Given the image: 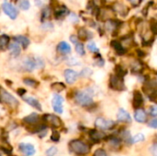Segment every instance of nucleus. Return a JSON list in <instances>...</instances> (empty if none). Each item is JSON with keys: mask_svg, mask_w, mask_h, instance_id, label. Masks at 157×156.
<instances>
[{"mask_svg": "<svg viewBox=\"0 0 157 156\" xmlns=\"http://www.w3.org/2000/svg\"><path fill=\"white\" fill-rule=\"evenodd\" d=\"M69 150L77 155H86L90 152V147L80 140H73L69 143Z\"/></svg>", "mask_w": 157, "mask_h": 156, "instance_id": "obj_1", "label": "nucleus"}, {"mask_svg": "<svg viewBox=\"0 0 157 156\" xmlns=\"http://www.w3.org/2000/svg\"><path fill=\"white\" fill-rule=\"evenodd\" d=\"M92 92L91 90H84V91H78L75 95V102L83 107L90 106L93 103V97H92Z\"/></svg>", "mask_w": 157, "mask_h": 156, "instance_id": "obj_2", "label": "nucleus"}, {"mask_svg": "<svg viewBox=\"0 0 157 156\" xmlns=\"http://www.w3.org/2000/svg\"><path fill=\"white\" fill-rule=\"evenodd\" d=\"M0 102L6 105L12 109H16L19 105L17 99L3 88H1L0 90Z\"/></svg>", "mask_w": 157, "mask_h": 156, "instance_id": "obj_3", "label": "nucleus"}, {"mask_svg": "<svg viewBox=\"0 0 157 156\" xmlns=\"http://www.w3.org/2000/svg\"><path fill=\"white\" fill-rule=\"evenodd\" d=\"M115 17H116V13L111 6H104L101 8L98 9L97 17L100 21L106 22L111 19H115Z\"/></svg>", "mask_w": 157, "mask_h": 156, "instance_id": "obj_4", "label": "nucleus"}, {"mask_svg": "<svg viewBox=\"0 0 157 156\" xmlns=\"http://www.w3.org/2000/svg\"><path fill=\"white\" fill-rule=\"evenodd\" d=\"M41 120L46 126H50L53 129H58L63 126V121L61 119L53 114H45L42 116Z\"/></svg>", "mask_w": 157, "mask_h": 156, "instance_id": "obj_5", "label": "nucleus"}, {"mask_svg": "<svg viewBox=\"0 0 157 156\" xmlns=\"http://www.w3.org/2000/svg\"><path fill=\"white\" fill-rule=\"evenodd\" d=\"M121 23L122 22L118 20L117 18L106 21L104 24V29H105V31H107L112 35H116L119 33V29H120Z\"/></svg>", "mask_w": 157, "mask_h": 156, "instance_id": "obj_6", "label": "nucleus"}, {"mask_svg": "<svg viewBox=\"0 0 157 156\" xmlns=\"http://www.w3.org/2000/svg\"><path fill=\"white\" fill-rule=\"evenodd\" d=\"M42 121V120L40 119V115L38 113H31L28 116H26L23 120H22V122L28 126L29 128H31V127H34L36 125H39L40 124Z\"/></svg>", "mask_w": 157, "mask_h": 156, "instance_id": "obj_7", "label": "nucleus"}, {"mask_svg": "<svg viewBox=\"0 0 157 156\" xmlns=\"http://www.w3.org/2000/svg\"><path fill=\"white\" fill-rule=\"evenodd\" d=\"M111 6H112L113 10L115 11L116 15H119L121 17H127L130 12V8L125 4L119 2V1H115L114 3H112Z\"/></svg>", "mask_w": 157, "mask_h": 156, "instance_id": "obj_8", "label": "nucleus"}, {"mask_svg": "<svg viewBox=\"0 0 157 156\" xmlns=\"http://www.w3.org/2000/svg\"><path fill=\"white\" fill-rule=\"evenodd\" d=\"M109 86L114 90H124L125 85L123 82V78L118 76L117 74H112L109 78Z\"/></svg>", "mask_w": 157, "mask_h": 156, "instance_id": "obj_9", "label": "nucleus"}, {"mask_svg": "<svg viewBox=\"0 0 157 156\" xmlns=\"http://www.w3.org/2000/svg\"><path fill=\"white\" fill-rule=\"evenodd\" d=\"M114 125H115V122L113 120H105L103 118H98L95 121V126L103 131L111 130L112 128H114Z\"/></svg>", "mask_w": 157, "mask_h": 156, "instance_id": "obj_10", "label": "nucleus"}, {"mask_svg": "<svg viewBox=\"0 0 157 156\" xmlns=\"http://www.w3.org/2000/svg\"><path fill=\"white\" fill-rule=\"evenodd\" d=\"M18 150L23 156H33L36 153V149L31 143H21L18 144Z\"/></svg>", "mask_w": 157, "mask_h": 156, "instance_id": "obj_11", "label": "nucleus"}, {"mask_svg": "<svg viewBox=\"0 0 157 156\" xmlns=\"http://www.w3.org/2000/svg\"><path fill=\"white\" fill-rule=\"evenodd\" d=\"M63 97L62 96H60L58 94L53 96V97L52 99V106L53 110L56 113H59V114L63 113Z\"/></svg>", "mask_w": 157, "mask_h": 156, "instance_id": "obj_12", "label": "nucleus"}, {"mask_svg": "<svg viewBox=\"0 0 157 156\" xmlns=\"http://www.w3.org/2000/svg\"><path fill=\"white\" fill-rule=\"evenodd\" d=\"M2 8H3V10H4V12H5L11 19H15V18L17 17L18 12H17V8H16L13 5H11L10 3L5 2V3L2 5Z\"/></svg>", "mask_w": 157, "mask_h": 156, "instance_id": "obj_13", "label": "nucleus"}, {"mask_svg": "<svg viewBox=\"0 0 157 156\" xmlns=\"http://www.w3.org/2000/svg\"><path fill=\"white\" fill-rule=\"evenodd\" d=\"M22 65H23V68L28 72H32L37 68L35 58L31 56H27L26 58H24L22 62Z\"/></svg>", "mask_w": 157, "mask_h": 156, "instance_id": "obj_14", "label": "nucleus"}, {"mask_svg": "<svg viewBox=\"0 0 157 156\" xmlns=\"http://www.w3.org/2000/svg\"><path fill=\"white\" fill-rule=\"evenodd\" d=\"M22 99H23L28 105H29L30 107L36 108V109L39 110V111H41V109H42V108H41V104L40 103V101H39L37 98H35V97H31V96H28V97L24 96V97H22Z\"/></svg>", "mask_w": 157, "mask_h": 156, "instance_id": "obj_15", "label": "nucleus"}, {"mask_svg": "<svg viewBox=\"0 0 157 156\" xmlns=\"http://www.w3.org/2000/svg\"><path fill=\"white\" fill-rule=\"evenodd\" d=\"M120 42H121V44L122 45V47L125 50H127L129 48H132L134 45V43H135L133 36L132 34H128L126 36H122L121 39L120 40Z\"/></svg>", "mask_w": 157, "mask_h": 156, "instance_id": "obj_16", "label": "nucleus"}, {"mask_svg": "<svg viewBox=\"0 0 157 156\" xmlns=\"http://www.w3.org/2000/svg\"><path fill=\"white\" fill-rule=\"evenodd\" d=\"M63 74H64V79H65L66 83L69 85H73L76 81L77 76H78L77 73L72 69H66L64 71Z\"/></svg>", "mask_w": 157, "mask_h": 156, "instance_id": "obj_17", "label": "nucleus"}, {"mask_svg": "<svg viewBox=\"0 0 157 156\" xmlns=\"http://www.w3.org/2000/svg\"><path fill=\"white\" fill-rule=\"evenodd\" d=\"M54 14H55V17L57 19H61V18H63L66 15H69L70 13L65 6L57 5L54 9Z\"/></svg>", "mask_w": 157, "mask_h": 156, "instance_id": "obj_18", "label": "nucleus"}, {"mask_svg": "<svg viewBox=\"0 0 157 156\" xmlns=\"http://www.w3.org/2000/svg\"><path fill=\"white\" fill-rule=\"evenodd\" d=\"M133 107L135 108H140L144 105V97L140 91L136 90L133 92Z\"/></svg>", "mask_w": 157, "mask_h": 156, "instance_id": "obj_19", "label": "nucleus"}, {"mask_svg": "<svg viewBox=\"0 0 157 156\" xmlns=\"http://www.w3.org/2000/svg\"><path fill=\"white\" fill-rule=\"evenodd\" d=\"M117 119H118V120H120L121 122H126V123H130L132 121L130 114L124 108L119 109V112L117 114Z\"/></svg>", "mask_w": 157, "mask_h": 156, "instance_id": "obj_20", "label": "nucleus"}, {"mask_svg": "<svg viewBox=\"0 0 157 156\" xmlns=\"http://www.w3.org/2000/svg\"><path fill=\"white\" fill-rule=\"evenodd\" d=\"M57 51L62 55L69 54L71 52V46L65 41H61L57 45Z\"/></svg>", "mask_w": 157, "mask_h": 156, "instance_id": "obj_21", "label": "nucleus"}, {"mask_svg": "<svg viewBox=\"0 0 157 156\" xmlns=\"http://www.w3.org/2000/svg\"><path fill=\"white\" fill-rule=\"evenodd\" d=\"M8 49H9V51H10L11 56L14 57V58L17 57V56L20 54V52H21V47H20V45H19L18 43H17L16 41H13L12 43H10L9 46H8Z\"/></svg>", "mask_w": 157, "mask_h": 156, "instance_id": "obj_22", "label": "nucleus"}, {"mask_svg": "<svg viewBox=\"0 0 157 156\" xmlns=\"http://www.w3.org/2000/svg\"><path fill=\"white\" fill-rule=\"evenodd\" d=\"M134 118H135V120L140 123H144L147 121V114L143 108H139L135 111Z\"/></svg>", "mask_w": 157, "mask_h": 156, "instance_id": "obj_23", "label": "nucleus"}, {"mask_svg": "<svg viewBox=\"0 0 157 156\" xmlns=\"http://www.w3.org/2000/svg\"><path fill=\"white\" fill-rule=\"evenodd\" d=\"M77 37H78L79 40H87L91 39L92 33H91L89 30H87L86 28L82 27V28H80V29H78V31H77Z\"/></svg>", "mask_w": 157, "mask_h": 156, "instance_id": "obj_24", "label": "nucleus"}, {"mask_svg": "<svg viewBox=\"0 0 157 156\" xmlns=\"http://www.w3.org/2000/svg\"><path fill=\"white\" fill-rule=\"evenodd\" d=\"M14 41L18 43L23 49H27L28 46L29 45V38H27L26 36H23V35H18V36L14 37Z\"/></svg>", "mask_w": 157, "mask_h": 156, "instance_id": "obj_25", "label": "nucleus"}, {"mask_svg": "<svg viewBox=\"0 0 157 156\" xmlns=\"http://www.w3.org/2000/svg\"><path fill=\"white\" fill-rule=\"evenodd\" d=\"M91 140H93L94 142H100L104 139H106V134L102 131H97V130H93L90 131L89 133Z\"/></svg>", "mask_w": 157, "mask_h": 156, "instance_id": "obj_26", "label": "nucleus"}, {"mask_svg": "<svg viewBox=\"0 0 157 156\" xmlns=\"http://www.w3.org/2000/svg\"><path fill=\"white\" fill-rule=\"evenodd\" d=\"M111 47L115 50V51L118 53V54H120V55H122V54H124L125 52H126V50L122 47V45L121 44V42H120V40H113L112 41H111Z\"/></svg>", "mask_w": 157, "mask_h": 156, "instance_id": "obj_27", "label": "nucleus"}, {"mask_svg": "<svg viewBox=\"0 0 157 156\" xmlns=\"http://www.w3.org/2000/svg\"><path fill=\"white\" fill-rule=\"evenodd\" d=\"M10 44V39L7 35H1L0 36V51H6Z\"/></svg>", "mask_w": 157, "mask_h": 156, "instance_id": "obj_28", "label": "nucleus"}, {"mask_svg": "<svg viewBox=\"0 0 157 156\" xmlns=\"http://www.w3.org/2000/svg\"><path fill=\"white\" fill-rule=\"evenodd\" d=\"M108 145L111 150H118L121 145V141L116 137H113L108 141Z\"/></svg>", "mask_w": 157, "mask_h": 156, "instance_id": "obj_29", "label": "nucleus"}, {"mask_svg": "<svg viewBox=\"0 0 157 156\" xmlns=\"http://www.w3.org/2000/svg\"><path fill=\"white\" fill-rule=\"evenodd\" d=\"M51 88L53 91H55L57 93H60V92H62V91H63L65 89V85L63 83H62V82H54V83H52L51 85Z\"/></svg>", "mask_w": 157, "mask_h": 156, "instance_id": "obj_30", "label": "nucleus"}, {"mask_svg": "<svg viewBox=\"0 0 157 156\" xmlns=\"http://www.w3.org/2000/svg\"><path fill=\"white\" fill-rule=\"evenodd\" d=\"M23 83L28 86L29 87H31V88H36L38 86H39V82L33 78H30V77H26L23 79Z\"/></svg>", "mask_w": 157, "mask_h": 156, "instance_id": "obj_31", "label": "nucleus"}, {"mask_svg": "<svg viewBox=\"0 0 157 156\" xmlns=\"http://www.w3.org/2000/svg\"><path fill=\"white\" fill-rule=\"evenodd\" d=\"M52 16V9L49 6H46L42 9V13H41V19L43 21L49 19Z\"/></svg>", "mask_w": 157, "mask_h": 156, "instance_id": "obj_32", "label": "nucleus"}, {"mask_svg": "<svg viewBox=\"0 0 157 156\" xmlns=\"http://www.w3.org/2000/svg\"><path fill=\"white\" fill-rule=\"evenodd\" d=\"M18 6L22 10H28L30 7V3L29 0H19L18 1Z\"/></svg>", "mask_w": 157, "mask_h": 156, "instance_id": "obj_33", "label": "nucleus"}, {"mask_svg": "<svg viewBox=\"0 0 157 156\" xmlns=\"http://www.w3.org/2000/svg\"><path fill=\"white\" fill-rule=\"evenodd\" d=\"M132 72L134 73H140L142 70H143V65H142V63H140V62H138V61H136V62H134L133 63H132Z\"/></svg>", "mask_w": 157, "mask_h": 156, "instance_id": "obj_34", "label": "nucleus"}, {"mask_svg": "<svg viewBox=\"0 0 157 156\" xmlns=\"http://www.w3.org/2000/svg\"><path fill=\"white\" fill-rule=\"evenodd\" d=\"M75 51L79 54V55H81V56H83V55H85V47H84V44L83 43H81V42H78L77 44H75Z\"/></svg>", "mask_w": 157, "mask_h": 156, "instance_id": "obj_35", "label": "nucleus"}, {"mask_svg": "<svg viewBox=\"0 0 157 156\" xmlns=\"http://www.w3.org/2000/svg\"><path fill=\"white\" fill-rule=\"evenodd\" d=\"M87 49L91 52H95V53H98V47H97V45H96V43L94 41H89L88 42Z\"/></svg>", "mask_w": 157, "mask_h": 156, "instance_id": "obj_36", "label": "nucleus"}, {"mask_svg": "<svg viewBox=\"0 0 157 156\" xmlns=\"http://www.w3.org/2000/svg\"><path fill=\"white\" fill-rule=\"evenodd\" d=\"M115 72H116V74H117L118 76L122 77V78H123V76H124V75L126 74V73H127V71H126V70H124V69H123L121 66H120V65L116 66Z\"/></svg>", "mask_w": 157, "mask_h": 156, "instance_id": "obj_37", "label": "nucleus"}, {"mask_svg": "<svg viewBox=\"0 0 157 156\" xmlns=\"http://www.w3.org/2000/svg\"><path fill=\"white\" fill-rule=\"evenodd\" d=\"M91 74H92V70L90 68H87V67L84 68L80 73L81 77H89V76H91Z\"/></svg>", "mask_w": 157, "mask_h": 156, "instance_id": "obj_38", "label": "nucleus"}, {"mask_svg": "<svg viewBox=\"0 0 157 156\" xmlns=\"http://www.w3.org/2000/svg\"><path fill=\"white\" fill-rule=\"evenodd\" d=\"M57 153H58V149L55 146H52L46 151V156H55Z\"/></svg>", "mask_w": 157, "mask_h": 156, "instance_id": "obj_39", "label": "nucleus"}, {"mask_svg": "<svg viewBox=\"0 0 157 156\" xmlns=\"http://www.w3.org/2000/svg\"><path fill=\"white\" fill-rule=\"evenodd\" d=\"M144 140V135L143 133H138V134H136V135L132 139V143H137L143 142Z\"/></svg>", "mask_w": 157, "mask_h": 156, "instance_id": "obj_40", "label": "nucleus"}, {"mask_svg": "<svg viewBox=\"0 0 157 156\" xmlns=\"http://www.w3.org/2000/svg\"><path fill=\"white\" fill-rule=\"evenodd\" d=\"M35 61H36V66H37V68H39V69H43L44 68L45 63H44V61L40 57H36L35 58Z\"/></svg>", "mask_w": 157, "mask_h": 156, "instance_id": "obj_41", "label": "nucleus"}, {"mask_svg": "<svg viewBox=\"0 0 157 156\" xmlns=\"http://www.w3.org/2000/svg\"><path fill=\"white\" fill-rule=\"evenodd\" d=\"M121 138L125 141V142H130L131 141V134H130V131H123L121 132Z\"/></svg>", "mask_w": 157, "mask_h": 156, "instance_id": "obj_42", "label": "nucleus"}, {"mask_svg": "<svg viewBox=\"0 0 157 156\" xmlns=\"http://www.w3.org/2000/svg\"><path fill=\"white\" fill-rule=\"evenodd\" d=\"M59 140H60V133L57 131H53L51 135V141L57 143V142H59Z\"/></svg>", "mask_w": 157, "mask_h": 156, "instance_id": "obj_43", "label": "nucleus"}, {"mask_svg": "<svg viewBox=\"0 0 157 156\" xmlns=\"http://www.w3.org/2000/svg\"><path fill=\"white\" fill-rule=\"evenodd\" d=\"M69 19L73 23H77L78 22V17H77V15L75 13H73V12L69 14Z\"/></svg>", "mask_w": 157, "mask_h": 156, "instance_id": "obj_44", "label": "nucleus"}, {"mask_svg": "<svg viewBox=\"0 0 157 156\" xmlns=\"http://www.w3.org/2000/svg\"><path fill=\"white\" fill-rule=\"evenodd\" d=\"M126 1L129 4H131L132 6H139L143 2V0H126Z\"/></svg>", "mask_w": 157, "mask_h": 156, "instance_id": "obj_45", "label": "nucleus"}, {"mask_svg": "<svg viewBox=\"0 0 157 156\" xmlns=\"http://www.w3.org/2000/svg\"><path fill=\"white\" fill-rule=\"evenodd\" d=\"M42 29L45 30H51L53 29V25L51 22H44L42 25Z\"/></svg>", "mask_w": 157, "mask_h": 156, "instance_id": "obj_46", "label": "nucleus"}, {"mask_svg": "<svg viewBox=\"0 0 157 156\" xmlns=\"http://www.w3.org/2000/svg\"><path fill=\"white\" fill-rule=\"evenodd\" d=\"M94 156H108L107 155V153L104 149H98L95 154H94Z\"/></svg>", "mask_w": 157, "mask_h": 156, "instance_id": "obj_47", "label": "nucleus"}, {"mask_svg": "<svg viewBox=\"0 0 157 156\" xmlns=\"http://www.w3.org/2000/svg\"><path fill=\"white\" fill-rule=\"evenodd\" d=\"M150 115L153 117H157V105L155 106H152L149 109Z\"/></svg>", "mask_w": 157, "mask_h": 156, "instance_id": "obj_48", "label": "nucleus"}, {"mask_svg": "<svg viewBox=\"0 0 157 156\" xmlns=\"http://www.w3.org/2000/svg\"><path fill=\"white\" fill-rule=\"evenodd\" d=\"M150 128L153 129H157V119H153L152 120H150V122L148 123Z\"/></svg>", "mask_w": 157, "mask_h": 156, "instance_id": "obj_49", "label": "nucleus"}, {"mask_svg": "<svg viewBox=\"0 0 157 156\" xmlns=\"http://www.w3.org/2000/svg\"><path fill=\"white\" fill-rule=\"evenodd\" d=\"M67 63H68V64H70V65H75V64H76L78 62H77V59L72 57V58L68 59V62H67Z\"/></svg>", "mask_w": 157, "mask_h": 156, "instance_id": "obj_50", "label": "nucleus"}, {"mask_svg": "<svg viewBox=\"0 0 157 156\" xmlns=\"http://www.w3.org/2000/svg\"><path fill=\"white\" fill-rule=\"evenodd\" d=\"M26 89L25 88H18L17 89V95L19 96V97H24L25 96V94H26Z\"/></svg>", "mask_w": 157, "mask_h": 156, "instance_id": "obj_51", "label": "nucleus"}, {"mask_svg": "<svg viewBox=\"0 0 157 156\" xmlns=\"http://www.w3.org/2000/svg\"><path fill=\"white\" fill-rule=\"evenodd\" d=\"M78 37L76 36V35H72L71 37H70V40L73 42V43H75V44H77L78 43Z\"/></svg>", "mask_w": 157, "mask_h": 156, "instance_id": "obj_52", "label": "nucleus"}, {"mask_svg": "<svg viewBox=\"0 0 157 156\" xmlns=\"http://www.w3.org/2000/svg\"><path fill=\"white\" fill-rule=\"evenodd\" d=\"M152 154H153V156H157V143H155L152 147Z\"/></svg>", "mask_w": 157, "mask_h": 156, "instance_id": "obj_53", "label": "nucleus"}, {"mask_svg": "<svg viewBox=\"0 0 157 156\" xmlns=\"http://www.w3.org/2000/svg\"><path fill=\"white\" fill-rule=\"evenodd\" d=\"M97 64H98V66H103V65H104V61H103L102 59H99V60L98 59V60H97Z\"/></svg>", "mask_w": 157, "mask_h": 156, "instance_id": "obj_54", "label": "nucleus"}, {"mask_svg": "<svg viewBox=\"0 0 157 156\" xmlns=\"http://www.w3.org/2000/svg\"><path fill=\"white\" fill-rule=\"evenodd\" d=\"M137 53H138L139 57H144V56L145 55L144 52L143 51H141V50H138V51H137Z\"/></svg>", "mask_w": 157, "mask_h": 156, "instance_id": "obj_55", "label": "nucleus"}, {"mask_svg": "<svg viewBox=\"0 0 157 156\" xmlns=\"http://www.w3.org/2000/svg\"><path fill=\"white\" fill-rule=\"evenodd\" d=\"M104 1H105V2H113V3H114L116 0H104Z\"/></svg>", "mask_w": 157, "mask_h": 156, "instance_id": "obj_56", "label": "nucleus"}, {"mask_svg": "<svg viewBox=\"0 0 157 156\" xmlns=\"http://www.w3.org/2000/svg\"><path fill=\"white\" fill-rule=\"evenodd\" d=\"M0 156H3V155H2V154H0Z\"/></svg>", "mask_w": 157, "mask_h": 156, "instance_id": "obj_57", "label": "nucleus"}, {"mask_svg": "<svg viewBox=\"0 0 157 156\" xmlns=\"http://www.w3.org/2000/svg\"><path fill=\"white\" fill-rule=\"evenodd\" d=\"M12 156H16V155H12Z\"/></svg>", "mask_w": 157, "mask_h": 156, "instance_id": "obj_58", "label": "nucleus"}, {"mask_svg": "<svg viewBox=\"0 0 157 156\" xmlns=\"http://www.w3.org/2000/svg\"><path fill=\"white\" fill-rule=\"evenodd\" d=\"M0 90H1V89H0Z\"/></svg>", "mask_w": 157, "mask_h": 156, "instance_id": "obj_59", "label": "nucleus"}]
</instances>
